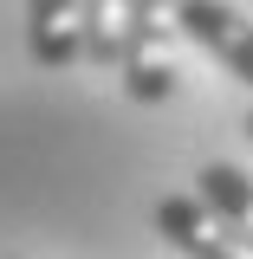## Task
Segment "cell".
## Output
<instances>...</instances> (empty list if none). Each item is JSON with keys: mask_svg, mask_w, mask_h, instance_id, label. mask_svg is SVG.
I'll use <instances>...</instances> for the list:
<instances>
[{"mask_svg": "<svg viewBox=\"0 0 253 259\" xmlns=\"http://www.w3.org/2000/svg\"><path fill=\"white\" fill-rule=\"evenodd\" d=\"M175 0H130L124 7V32H117V78L136 104H162L175 91L182 65H175Z\"/></svg>", "mask_w": 253, "mask_h": 259, "instance_id": "obj_1", "label": "cell"}, {"mask_svg": "<svg viewBox=\"0 0 253 259\" xmlns=\"http://www.w3.org/2000/svg\"><path fill=\"white\" fill-rule=\"evenodd\" d=\"M150 227H156L182 259H253V240L240 227H227L221 214H214L208 201H195V194H162L156 207H150Z\"/></svg>", "mask_w": 253, "mask_h": 259, "instance_id": "obj_2", "label": "cell"}, {"mask_svg": "<svg viewBox=\"0 0 253 259\" xmlns=\"http://www.w3.org/2000/svg\"><path fill=\"white\" fill-rule=\"evenodd\" d=\"M175 32L195 39L214 65H227L253 91V20L234 0H175Z\"/></svg>", "mask_w": 253, "mask_h": 259, "instance_id": "obj_3", "label": "cell"}, {"mask_svg": "<svg viewBox=\"0 0 253 259\" xmlns=\"http://www.w3.org/2000/svg\"><path fill=\"white\" fill-rule=\"evenodd\" d=\"M26 39H32V59L46 65V71L85 65V46H78V0H26Z\"/></svg>", "mask_w": 253, "mask_h": 259, "instance_id": "obj_4", "label": "cell"}, {"mask_svg": "<svg viewBox=\"0 0 253 259\" xmlns=\"http://www.w3.org/2000/svg\"><path fill=\"white\" fill-rule=\"evenodd\" d=\"M195 182H201L195 201H208L227 227H240V233L253 240V175H247V168H234V162H208Z\"/></svg>", "mask_w": 253, "mask_h": 259, "instance_id": "obj_5", "label": "cell"}, {"mask_svg": "<svg viewBox=\"0 0 253 259\" xmlns=\"http://www.w3.org/2000/svg\"><path fill=\"white\" fill-rule=\"evenodd\" d=\"M124 7H130V0H78V46H85V65H97V71L117 65Z\"/></svg>", "mask_w": 253, "mask_h": 259, "instance_id": "obj_6", "label": "cell"}, {"mask_svg": "<svg viewBox=\"0 0 253 259\" xmlns=\"http://www.w3.org/2000/svg\"><path fill=\"white\" fill-rule=\"evenodd\" d=\"M247 136H253V110H247Z\"/></svg>", "mask_w": 253, "mask_h": 259, "instance_id": "obj_7", "label": "cell"}, {"mask_svg": "<svg viewBox=\"0 0 253 259\" xmlns=\"http://www.w3.org/2000/svg\"><path fill=\"white\" fill-rule=\"evenodd\" d=\"M7 259H26V253H7Z\"/></svg>", "mask_w": 253, "mask_h": 259, "instance_id": "obj_8", "label": "cell"}]
</instances>
